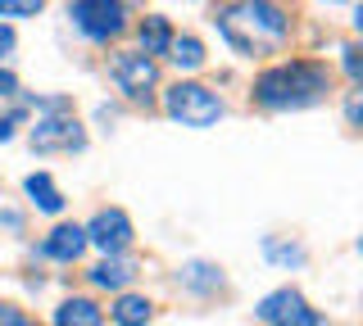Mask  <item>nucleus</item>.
I'll use <instances>...</instances> for the list:
<instances>
[{
  "label": "nucleus",
  "instance_id": "1",
  "mask_svg": "<svg viewBox=\"0 0 363 326\" xmlns=\"http://www.w3.org/2000/svg\"><path fill=\"white\" fill-rule=\"evenodd\" d=\"M332 91V73L323 69L318 59H291V64H277L268 69L264 77L255 82V100L264 109H309L318 100H327Z\"/></svg>",
  "mask_w": 363,
  "mask_h": 326
},
{
  "label": "nucleus",
  "instance_id": "2",
  "mask_svg": "<svg viewBox=\"0 0 363 326\" xmlns=\"http://www.w3.org/2000/svg\"><path fill=\"white\" fill-rule=\"evenodd\" d=\"M218 32L236 54L259 59V54H268L272 46L286 41L291 18L281 5H227V9H218Z\"/></svg>",
  "mask_w": 363,
  "mask_h": 326
},
{
  "label": "nucleus",
  "instance_id": "3",
  "mask_svg": "<svg viewBox=\"0 0 363 326\" xmlns=\"http://www.w3.org/2000/svg\"><path fill=\"white\" fill-rule=\"evenodd\" d=\"M164 105H168V114H173L182 127H213V122L223 118V100L213 95L209 86H200V82H177V86H168Z\"/></svg>",
  "mask_w": 363,
  "mask_h": 326
},
{
  "label": "nucleus",
  "instance_id": "4",
  "mask_svg": "<svg viewBox=\"0 0 363 326\" xmlns=\"http://www.w3.org/2000/svg\"><path fill=\"white\" fill-rule=\"evenodd\" d=\"M68 18H73V28L91 41H109L128 28V9L109 5V0H77V5H68Z\"/></svg>",
  "mask_w": 363,
  "mask_h": 326
},
{
  "label": "nucleus",
  "instance_id": "5",
  "mask_svg": "<svg viewBox=\"0 0 363 326\" xmlns=\"http://www.w3.org/2000/svg\"><path fill=\"white\" fill-rule=\"evenodd\" d=\"M109 77L118 82V91L128 100H150V86L159 82V69L141 50H128V54H113L109 59Z\"/></svg>",
  "mask_w": 363,
  "mask_h": 326
},
{
  "label": "nucleus",
  "instance_id": "6",
  "mask_svg": "<svg viewBox=\"0 0 363 326\" xmlns=\"http://www.w3.org/2000/svg\"><path fill=\"white\" fill-rule=\"evenodd\" d=\"M86 132L73 114H41L37 127H32V150L50 154V150H82Z\"/></svg>",
  "mask_w": 363,
  "mask_h": 326
},
{
  "label": "nucleus",
  "instance_id": "7",
  "mask_svg": "<svg viewBox=\"0 0 363 326\" xmlns=\"http://www.w3.org/2000/svg\"><path fill=\"white\" fill-rule=\"evenodd\" d=\"M259 318H264L268 326H323V318L304 303L300 290H272V295L259 303Z\"/></svg>",
  "mask_w": 363,
  "mask_h": 326
},
{
  "label": "nucleus",
  "instance_id": "8",
  "mask_svg": "<svg viewBox=\"0 0 363 326\" xmlns=\"http://www.w3.org/2000/svg\"><path fill=\"white\" fill-rule=\"evenodd\" d=\"M82 231H86L91 245H100V250H105V258L123 254V250L132 245V218H128L123 209H100Z\"/></svg>",
  "mask_w": 363,
  "mask_h": 326
},
{
  "label": "nucleus",
  "instance_id": "9",
  "mask_svg": "<svg viewBox=\"0 0 363 326\" xmlns=\"http://www.w3.org/2000/svg\"><path fill=\"white\" fill-rule=\"evenodd\" d=\"M82 250H86V231L73 227V222H60V227L41 240V258H55V263H77Z\"/></svg>",
  "mask_w": 363,
  "mask_h": 326
},
{
  "label": "nucleus",
  "instance_id": "10",
  "mask_svg": "<svg viewBox=\"0 0 363 326\" xmlns=\"http://www.w3.org/2000/svg\"><path fill=\"white\" fill-rule=\"evenodd\" d=\"M136 37H141V54L155 59V54H168V46H173V23H168L164 14H150L136 28Z\"/></svg>",
  "mask_w": 363,
  "mask_h": 326
},
{
  "label": "nucleus",
  "instance_id": "11",
  "mask_svg": "<svg viewBox=\"0 0 363 326\" xmlns=\"http://www.w3.org/2000/svg\"><path fill=\"white\" fill-rule=\"evenodd\" d=\"M132 276H136V263H132V258H123V254H113V258H105V263L91 267V281H96L100 290H123Z\"/></svg>",
  "mask_w": 363,
  "mask_h": 326
},
{
  "label": "nucleus",
  "instance_id": "12",
  "mask_svg": "<svg viewBox=\"0 0 363 326\" xmlns=\"http://www.w3.org/2000/svg\"><path fill=\"white\" fill-rule=\"evenodd\" d=\"M100 318H105V313L91 299H64L60 308H55V326H100Z\"/></svg>",
  "mask_w": 363,
  "mask_h": 326
},
{
  "label": "nucleus",
  "instance_id": "13",
  "mask_svg": "<svg viewBox=\"0 0 363 326\" xmlns=\"http://www.w3.org/2000/svg\"><path fill=\"white\" fill-rule=\"evenodd\" d=\"M23 186H28V195H32V204H37V209H45V213H60L64 209V195H60V186L50 182V173H32Z\"/></svg>",
  "mask_w": 363,
  "mask_h": 326
},
{
  "label": "nucleus",
  "instance_id": "14",
  "mask_svg": "<svg viewBox=\"0 0 363 326\" xmlns=\"http://www.w3.org/2000/svg\"><path fill=\"white\" fill-rule=\"evenodd\" d=\"M109 318L118 326H145L150 322V299L145 295H118V303L109 308Z\"/></svg>",
  "mask_w": 363,
  "mask_h": 326
},
{
  "label": "nucleus",
  "instance_id": "15",
  "mask_svg": "<svg viewBox=\"0 0 363 326\" xmlns=\"http://www.w3.org/2000/svg\"><path fill=\"white\" fill-rule=\"evenodd\" d=\"M182 286L204 295V290H218L223 286V272L213 263H186V267H182Z\"/></svg>",
  "mask_w": 363,
  "mask_h": 326
},
{
  "label": "nucleus",
  "instance_id": "16",
  "mask_svg": "<svg viewBox=\"0 0 363 326\" xmlns=\"http://www.w3.org/2000/svg\"><path fill=\"white\" fill-rule=\"evenodd\" d=\"M168 59L177 64V69H200L204 64V46L196 37H173V46H168Z\"/></svg>",
  "mask_w": 363,
  "mask_h": 326
},
{
  "label": "nucleus",
  "instance_id": "17",
  "mask_svg": "<svg viewBox=\"0 0 363 326\" xmlns=\"http://www.w3.org/2000/svg\"><path fill=\"white\" fill-rule=\"evenodd\" d=\"M264 254L272 258V263H286V267H300L304 263V250H300V245H281L277 235H268V240H264Z\"/></svg>",
  "mask_w": 363,
  "mask_h": 326
},
{
  "label": "nucleus",
  "instance_id": "18",
  "mask_svg": "<svg viewBox=\"0 0 363 326\" xmlns=\"http://www.w3.org/2000/svg\"><path fill=\"white\" fill-rule=\"evenodd\" d=\"M41 14L37 0H0V18H32Z\"/></svg>",
  "mask_w": 363,
  "mask_h": 326
},
{
  "label": "nucleus",
  "instance_id": "19",
  "mask_svg": "<svg viewBox=\"0 0 363 326\" xmlns=\"http://www.w3.org/2000/svg\"><path fill=\"white\" fill-rule=\"evenodd\" d=\"M0 326H37V322H32L23 308H14V303H0Z\"/></svg>",
  "mask_w": 363,
  "mask_h": 326
},
{
  "label": "nucleus",
  "instance_id": "20",
  "mask_svg": "<svg viewBox=\"0 0 363 326\" xmlns=\"http://www.w3.org/2000/svg\"><path fill=\"white\" fill-rule=\"evenodd\" d=\"M18 118H23V109H14V114H9V118H0V141H9V136H14Z\"/></svg>",
  "mask_w": 363,
  "mask_h": 326
},
{
  "label": "nucleus",
  "instance_id": "21",
  "mask_svg": "<svg viewBox=\"0 0 363 326\" xmlns=\"http://www.w3.org/2000/svg\"><path fill=\"white\" fill-rule=\"evenodd\" d=\"M345 73L354 77V82H359V73H363V69H359V50H354V46H345Z\"/></svg>",
  "mask_w": 363,
  "mask_h": 326
},
{
  "label": "nucleus",
  "instance_id": "22",
  "mask_svg": "<svg viewBox=\"0 0 363 326\" xmlns=\"http://www.w3.org/2000/svg\"><path fill=\"white\" fill-rule=\"evenodd\" d=\"M9 54H14V32L0 28V59H9Z\"/></svg>",
  "mask_w": 363,
  "mask_h": 326
},
{
  "label": "nucleus",
  "instance_id": "23",
  "mask_svg": "<svg viewBox=\"0 0 363 326\" xmlns=\"http://www.w3.org/2000/svg\"><path fill=\"white\" fill-rule=\"evenodd\" d=\"M18 91V82H14V73H0V95H14Z\"/></svg>",
  "mask_w": 363,
  "mask_h": 326
}]
</instances>
